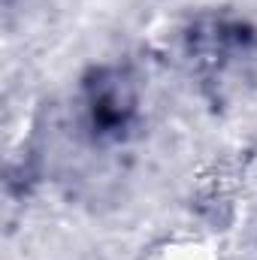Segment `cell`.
<instances>
[{
    "mask_svg": "<svg viewBox=\"0 0 257 260\" xmlns=\"http://www.w3.org/2000/svg\"><path fill=\"white\" fill-rule=\"evenodd\" d=\"M139 260H224L221 257V245L215 242L212 233L206 230H170L164 236H157L154 242H148L142 248Z\"/></svg>",
    "mask_w": 257,
    "mask_h": 260,
    "instance_id": "1",
    "label": "cell"
}]
</instances>
